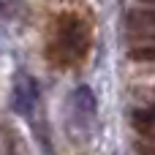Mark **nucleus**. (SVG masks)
Here are the masks:
<instances>
[{
    "instance_id": "2",
    "label": "nucleus",
    "mask_w": 155,
    "mask_h": 155,
    "mask_svg": "<svg viewBox=\"0 0 155 155\" xmlns=\"http://www.w3.org/2000/svg\"><path fill=\"white\" fill-rule=\"evenodd\" d=\"M38 106V82L30 74H16L11 87V109L22 117H30Z\"/></svg>"
},
{
    "instance_id": "7",
    "label": "nucleus",
    "mask_w": 155,
    "mask_h": 155,
    "mask_svg": "<svg viewBox=\"0 0 155 155\" xmlns=\"http://www.w3.org/2000/svg\"><path fill=\"white\" fill-rule=\"evenodd\" d=\"M139 3H144V5H155V0H139Z\"/></svg>"
},
{
    "instance_id": "5",
    "label": "nucleus",
    "mask_w": 155,
    "mask_h": 155,
    "mask_svg": "<svg viewBox=\"0 0 155 155\" xmlns=\"http://www.w3.org/2000/svg\"><path fill=\"white\" fill-rule=\"evenodd\" d=\"M131 125H134L139 134L153 136L155 134V106L153 109H136V112L131 114Z\"/></svg>"
},
{
    "instance_id": "3",
    "label": "nucleus",
    "mask_w": 155,
    "mask_h": 155,
    "mask_svg": "<svg viewBox=\"0 0 155 155\" xmlns=\"http://www.w3.org/2000/svg\"><path fill=\"white\" fill-rule=\"evenodd\" d=\"M128 33L142 41H155V8H134L125 19Z\"/></svg>"
},
{
    "instance_id": "1",
    "label": "nucleus",
    "mask_w": 155,
    "mask_h": 155,
    "mask_svg": "<svg viewBox=\"0 0 155 155\" xmlns=\"http://www.w3.org/2000/svg\"><path fill=\"white\" fill-rule=\"evenodd\" d=\"M87 49H90L87 25L74 14H63L54 22V44L49 46V57H54L63 65H76L87 57Z\"/></svg>"
},
{
    "instance_id": "6",
    "label": "nucleus",
    "mask_w": 155,
    "mask_h": 155,
    "mask_svg": "<svg viewBox=\"0 0 155 155\" xmlns=\"http://www.w3.org/2000/svg\"><path fill=\"white\" fill-rule=\"evenodd\" d=\"M131 60L153 63V60H155V46H134V49H131Z\"/></svg>"
},
{
    "instance_id": "4",
    "label": "nucleus",
    "mask_w": 155,
    "mask_h": 155,
    "mask_svg": "<svg viewBox=\"0 0 155 155\" xmlns=\"http://www.w3.org/2000/svg\"><path fill=\"white\" fill-rule=\"evenodd\" d=\"M71 104H74L76 114H82L84 123H93V120H95V114H98V101H95V93H93L87 84H82V87L74 90Z\"/></svg>"
}]
</instances>
